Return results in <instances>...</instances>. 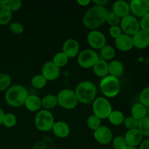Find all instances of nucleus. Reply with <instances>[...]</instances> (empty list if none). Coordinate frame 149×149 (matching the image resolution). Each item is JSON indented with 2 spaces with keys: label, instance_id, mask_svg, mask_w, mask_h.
Wrapping results in <instances>:
<instances>
[{
  "label": "nucleus",
  "instance_id": "obj_31",
  "mask_svg": "<svg viewBox=\"0 0 149 149\" xmlns=\"http://www.w3.org/2000/svg\"><path fill=\"white\" fill-rule=\"evenodd\" d=\"M87 125L91 130L95 131L101 126V119L95 114H92L87 118Z\"/></svg>",
  "mask_w": 149,
  "mask_h": 149
},
{
  "label": "nucleus",
  "instance_id": "obj_14",
  "mask_svg": "<svg viewBox=\"0 0 149 149\" xmlns=\"http://www.w3.org/2000/svg\"><path fill=\"white\" fill-rule=\"evenodd\" d=\"M63 52L68 58H75L79 52V44L74 39H67L63 45Z\"/></svg>",
  "mask_w": 149,
  "mask_h": 149
},
{
  "label": "nucleus",
  "instance_id": "obj_35",
  "mask_svg": "<svg viewBox=\"0 0 149 149\" xmlns=\"http://www.w3.org/2000/svg\"><path fill=\"white\" fill-rule=\"evenodd\" d=\"M140 103L145 107H149V87H146L142 90L139 95Z\"/></svg>",
  "mask_w": 149,
  "mask_h": 149
},
{
  "label": "nucleus",
  "instance_id": "obj_9",
  "mask_svg": "<svg viewBox=\"0 0 149 149\" xmlns=\"http://www.w3.org/2000/svg\"><path fill=\"white\" fill-rule=\"evenodd\" d=\"M120 27L123 33L132 36L141 30L140 21L132 15H129L121 19Z\"/></svg>",
  "mask_w": 149,
  "mask_h": 149
},
{
  "label": "nucleus",
  "instance_id": "obj_15",
  "mask_svg": "<svg viewBox=\"0 0 149 149\" xmlns=\"http://www.w3.org/2000/svg\"><path fill=\"white\" fill-rule=\"evenodd\" d=\"M132 37L134 47L139 49H144L149 47V33L141 29Z\"/></svg>",
  "mask_w": 149,
  "mask_h": 149
},
{
  "label": "nucleus",
  "instance_id": "obj_37",
  "mask_svg": "<svg viewBox=\"0 0 149 149\" xmlns=\"http://www.w3.org/2000/svg\"><path fill=\"white\" fill-rule=\"evenodd\" d=\"M112 145L115 149H124L127 146L123 136H116L113 138Z\"/></svg>",
  "mask_w": 149,
  "mask_h": 149
},
{
  "label": "nucleus",
  "instance_id": "obj_3",
  "mask_svg": "<svg viewBox=\"0 0 149 149\" xmlns=\"http://www.w3.org/2000/svg\"><path fill=\"white\" fill-rule=\"evenodd\" d=\"M78 101L82 104H89L96 98L97 88L90 81H81L77 84L75 90Z\"/></svg>",
  "mask_w": 149,
  "mask_h": 149
},
{
  "label": "nucleus",
  "instance_id": "obj_6",
  "mask_svg": "<svg viewBox=\"0 0 149 149\" xmlns=\"http://www.w3.org/2000/svg\"><path fill=\"white\" fill-rule=\"evenodd\" d=\"M57 98L58 106L68 110L74 109L79 103L75 92L70 89L61 90L57 95Z\"/></svg>",
  "mask_w": 149,
  "mask_h": 149
},
{
  "label": "nucleus",
  "instance_id": "obj_4",
  "mask_svg": "<svg viewBox=\"0 0 149 149\" xmlns=\"http://www.w3.org/2000/svg\"><path fill=\"white\" fill-rule=\"evenodd\" d=\"M100 88L102 93L106 97L113 98L119 95L121 90V84L119 79L111 75L101 79L100 82Z\"/></svg>",
  "mask_w": 149,
  "mask_h": 149
},
{
  "label": "nucleus",
  "instance_id": "obj_24",
  "mask_svg": "<svg viewBox=\"0 0 149 149\" xmlns=\"http://www.w3.org/2000/svg\"><path fill=\"white\" fill-rule=\"evenodd\" d=\"M13 16V12L8 5H0V25L5 26L10 22Z\"/></svg>",
  "mask_w": 149,
  "mask_h": 149
},
{
  "label": "nucleus",
  "instance_id": "obj_38",
  "mask_svg": "<svg viewBox=\"0 0 149 149\" xmlns=\"http://www.w3.org/2000/svg\"><path fill=\"white\" fill-rule=\"evenodd\" d=\"M10 30L12 33L15 34H21L24 31V28L21 23L18 22H14L10 24Z\"/></svg>",
  "mask_w": 149,
  "mask_h": 149
},
{
  "label": "nucleus",
  "instance_id": "obj_26",
  "mask_svg": "<svg viewBox=\"0 0 149 149\" xmlns=\"http://www.w3.org/2000/svg\"><path fill=\"white\" fill-rule=\"evenodd\" d=\"M108 119L111 124L115 126H119L124 123L125 117L124 113L121 111L115 110L112 111Z\"/></svg>",
  "mask_w": 149,
  "mask_h": 149
},
{
  "label": "nucleus",
  "instance_id": "obj_41",
  "mask_svg": "<svg viewBox=\"0 0 149 149\" xmlns=\"http://www.w3.org/2000/svg\"><path fill=\"white\" fill-rule=\"evenodd\" d=\"M22 1L20 0H9L7 4L12 12H16L22 7Z\"/></svg>",
  "mask_w": 149,
  "mask_h": 149
},
{
  "label": "nucleus",
  "instance_id": "obj_7",
  "mask_svg": "<svg viewBox=\"0 0 149 149\" xmlns=\"http://www.w3.org/2000/svg\"><path fill=\"white\" fill-rule=\"evenodd\" d=\"M93 114L100 119H108L113 111L111 104L107 98L104 97H96L93 102Z\"/></svg>",
  "mask_w": 149,
  "mask_h": 149
},
{
  "label": "nucleus",
  "instance_id": "obj_22",
  "mask_svg": "<svg viewBox=\"0 0 149 149\" xmlns=\"http://www.w3.org/2000/svg\"><path fill=\"white\" fill-rule=\"evenodd\" d=\"M93 68L95 75L97 77L102 79L109 74V63L103 59H99Z\"/></svg>",
  "mask_w": 149,
  "mask_h": 149
},
{
  "label": "nucleus",
  "instance_id": "obj_36",
  "mask_svg": "<svg viewBox=\"0 0 149 149\" xmlns=\"http://www.w3.org/2000/svg\"><path fill=\"white\" fill-rule=\"evenodd\" d=\"M123 124L124 125H125V127H126L128 130L138 129V120H137V119H135V118H133L131 116H127V117L125 119Z\"/></svg>",
  "mask_w": 149,
  "mask_h": 149
},
{
  "label": "nucleus",
  "instance_id": "obj_29",
  "mask_svg": "<svg viewBox=\"0 0 149 149\" xmlns=\"http://www.w3.org/2000/svg\"><path fill=\"white\" fill-rule=\"evenodd\" d=\"M68 61V58L63 52H59L55 54L53 57L52 62L58 68L64 67L67 65Z\"/></svg>",
  "mask_w": 149,
  "mask_h": 149
},
{
  "label": "nucleus",
  "instance_id": "obj_25",
  "mask_svg": "<svg viewBox=\"0 0 149 149\" xmlns=\"http://www.w3.org/2000/svg\"><path fill=\"white\" fill-rule=\"evenodd\" d=\"M41 100L42 106L45 110L49 111L58 106V98L55 95H47L43 98L41 99Z\"/></svg>",
  "mask_w": 149,
  "mask_h": 149
},
{
  "label": "nucleus",
  "instance_id": "obj_48",
  "mask_svg": "<svg viewBox=\"0 0 149 149\" xmlns=\"http://www.w3.org/2000/svg\"><path fill=\"white\" fill-rule=\"evenodd\" d=\"M146 117L149 118V107L146 108Z\"/></svg>",
  "mask_w": 149,
  "mask_h": 149
},
{
  "label": "nucleus",
  "instance_id": "obj_33",
  "mask_svg": "<svg viewBox=\"0 0 149 149\" xmlns=\"http://www.w3.org/2000/svg\"><path fill=\"white\" fill-rule=\"evenodd\" d=\"M17 124V118L15 114L12 113H5L3 119L2 125L7 128H12Z\"/></svg>",
  "mask_w": 149,
  "mask_h": 149
},
{
  "label": "nucleus",
  "instance_id": "obj_2",
  "mask_svg": "<svg viewBox=\"0 0 149 149\" xmlns=\"http://www.w3.org/2000/svg\"><path fill=\"white\" fill-rule=\"evenodd\" d=\"M28 96L29 93L26 87L20 84H15L6 90L4 99L10 106L19 108L24 106Z\"/></svg>",
  "mask_w": 149,
  "mask_h": 149
},
{
  "label": "nucleus",
  "instance_id": "obj_45",
  "mask_svg": "<svg viewBox=\"0 0 149 149\" xmlns=\"http://www.w3.org/2000/svg\"><path fill=\"white\" fill-rule=\"evenodd\" d=\"M5 113H4V111L0 108V125H2L3 122V119H4V116Z\"/></svg>",
  "mask_w": 149,
  "mask_h": 149
},
{
  "label": "nucleus",
  "instance_id": "obj_10",
  "mask_svg": "<svg viewBox=\"0 0 149 149\" xmlns=\"http://www.w3.org/2000/svg\"><path fill=\"white\" fill-rule=\"evenodd\" d=\"M129 4L132 15L137 18H141L149 13V0H132Z\"/></svg>",
  "mask_w": 149,
  "mask_h": 149
},
{
  "label": "nucleus",
  "instance_id": "obj_1",
  "mask_svg": "<svg viewBox=\"0 0 149 149\" xmlns=\"http://www.w3.org/2000/svg\"><path fill=\"white\" fill-rule=\"evenodd\" d=\"M109 11L106 7L95 5L89 9L82 18V23L88 29L95 30L106 23Z\"/></svg>",
  "mask_w": 149,
  "mask_h": 149
},
{
  "label": "nucleus",
  "instance_id": "obj_28",
  "mask_svg": "<svg viewBox=\"0 0 149 149\" xmlns=\"http://www.w3.org/2000/svg\"><path fill=\"white\" fill-rule=\"evenodd\" d=\"M47 80L42 74H36L31 80V86L36 90L43 89L47 85Z\"/></svg>",
  "mask_w": 149,
  "mask_h": 149
},
{
  "label": "nucleus",
  "instance_id": "obj_47",
  "mask_svg": "<svg viewBox=\"0 0 149 149\" xmlns=\"http://www.w3.org/2000/svg\"><path fill=\"white\" fill-rule=\"evenodd\" d=\"M124 149H138L137 147H132V146H127Z\"/></svg>",
  "mask_w": 149,
  "mask_h": 149
},
{
  "label": "nucleus",
  "instance_id": "obj_27",
  "mask_svg": "<svg viewBox=\"0 0 149 149\" xmlns=\"http://www.w3.org/2000/svg\"><path fill=\"white\" fill-rule=\"evenodd\" d=\"M100 53L104 61H113L116 55V51L112 46L106 45L100 49Z\"/></svg>",
  "mask_w": 149,
  "mask_h": 149
},
{
  "label": "nucleus",
  "instance_id": "obj_42",
  "mask_svg": "<svg viewBox=\"0 0 149 149\" xmlns=\"http://www.w3.org/2000/svg\"><path fill=\"white\" fill-rule=\"evenodd\" d=\"M92 2H93V4H95V5L106 7V5L109 2V0H93V1H92Z\"/></svg>",
  "mask_w": 149,
  "mask_h": 149
},
{
  "label": "nucleus",
  "instance_id": "obj_46",
  "mask_svg": "<svg viewBox=\"0 0 149 149\" xmlns=\"http://www.w3.org/2000/svg\"><path fill=\"white\" fill-rule=\"evenodd\" d=\"M8 2L9 0H0V5H6Z\"/></svg>",
  "mask_w": 149,
  "mask_h": 149
},
{
  "label": "nucleus",
  "instance_id": "obj_43",
  "mask_svg": "<svg viewBox=\"0 0 149 149\" xmlns=\"http://www.w3.org/2000/svg\"><path fill=\"white\" fill-rule=\"evenodd\" d=\"M139 149H149V139L143 140L139 145Z\"/></svg>",
  "mask_w": 149,
  "mask_h": 149
},
{
  "label": "nucleus",
  "instance_id": "obj_11",
  "mask_svg": "<svg viewBox=\"0 0 149 149\" xmlns=\"http://www.w3.org/2000/svg\"><path fill=\"white\" fill-rule=\"evenodd\" d=\"M87 42L92 48L100 49L106 45V38L104 33L97 30H92L87 35Z\"/></svg>",
  "mask_w": 149,
  "mask_h": 149
},
{
  "label": "nucleus",
  "instance_id": "obj_8",
  "mask_svg": "<svg viewBox=\"0 0 149 149\" xmlns=\"http://www.w3.org/2000/svg\"><path fill=\"white\" fill-rule=\"evenodd\" d=\"M99 60L97 52L93 49H87L80 52L77 58L79 65L83 68H93Z\"/></svg>",
  "mask_w": 149,
  "mask_h": 149
},
{
  "label": "nucleus",
  "instance_id": "obj_17",
  "mask_svg": "<svg viewBox=\"0 0 149 149\" xmlns=\"http://www.w3.org/2000/svg\"><path fill=\"white\" fill-rule=\"evenodd\" d=\"M127 145L129 146L137 147L143 140V136L138 129L127 130L124 136Z\"/></svg>",
  "mask_w": 149,
  "mask_h": 149
},
{
  "label": "nucleus",
  "instance_id": "obj_19",
  "mask_svg": "<svg viewBox=\"0 0 149 149\" xmlns=\"http://www.w3.org/2000/svg\"><path fill=\"white\" fill-rule=\"evenodd\" d=\"M54 135L59 138H65L70 134V127L66 122L59 121L55 122L52 129Z\"/></svg>",
  "mask_w": 149,
  "mask_h": 149
},
{
  "label": "nucleus",
  "instance_id": "obj_16",
  "mask_svg": "<svg viewBox=\"0 0 149 149\" xmlns=\"http://www.w3.org/2000/svg\"><path fill=\"white\" fill-rule=\"evenodd\" d=\"M115 46L122 52H128L134 47L132 37L125 33H122L115 39Z\"/></svg>",
  "mask_w": 149,
  "mask_h": 149
},
{
  "label": "nucleus",
  "instance_id": "obj_23",
  "mask_svg": "<svg viewBox=\"0 0 149 149\" xmlns=\"http://www.w3.org/2000/svg\"><path fill=\"white\" fill-rule=\"evenodd\" d=\"M131 116L138 121L143 119L146 116V107H145L141 103L134 104L131 108Z\"/></svg>",
  "mask_w": 149,
  "mask_h": 149
},
{
  "label": "nucleus",
  "instance_id": "obj_20",
  "mask_svg": "<svg viewBox=\"0 0 149 149\" xmlns=\"http://www.w3.org/2000/svg\"><path fill=\"white\" fill-rule=\"evenodd\" d=\"M125 72V66L121 61L117 60H113L109 63V75L119 79L122 77Z\"/></svg>",
  "mask_w": 149,
  "mask_h": 149
},
{
  "label": "nucleus",
  "instance_id": "obj_39",
  "mask_svg": "<svg viewBox=\"0 0 149 149\" xmlns=\"http://www.w3.org/2000/svg\"><path fill=\"white\" fill-rule=\"evenodd\" d=\"M140 27H141V30L149 33V13L141 18Z\"/></svg>",
  "mask_w": 149,
  "mask_h": 149
},
{
  "label": "nucleus",
  "instance_id": "obj_18",
  "mask_svg": "<svg viewBox=\"0 0 149 149\" xmlns=\"http://www.w3.org/2000/svg\"><path fill=\"white\" fill-rule=\"evenodd\" d=\"M113 13L121 18L129 15L130 13L129 3L124 0H117L113 4Z\"/></svg>",
  "mask_w": 149,
  "mask_h": 149
},
{
  "label": "nucleus",
  "instance_id": "obj_49",
  "mask_svg": "<svg viewBox=\"0 0 149 149\" xmlns=\"http://www.w3.org/2000/svg\"><path fill=\"white\" fill-rule=\"evenodd\" d=\"M148 62H149V57H148Z\"/></svg>",
  "mask_w": 149,
  "mask_h": 149
},
{
  "label": "nucleus",
  "instance_id": "obj_44",
  "mask_svg": "<svg viewBox=\"0 0 149 149\" xmlns=\"http://www.w3.org/2000/svg\"><path fill=\"white\" fill-rule=\"evenodd\" d=\"M90 2H91L90 0H77V3H78L79 5L83 6V7L87 6Z\"/></svg>",
  "mask_w": 149,
  "mask_h": 149
},
{
  "label": "nucleus",
  "instance_id": "obj_21",
  "mask_svg": "<svg viewBox=\"0 0 149 149\" xmlns=\"http://www.w3.org/2000/svg\"><path fill=\"white\" fill-rule=\"evenodd\" d=\"M24 106L29 111H39V110L42 107V100L39 96L35 95H31L28 96Z\"/></svg>",
  "mask_w": 149,
  "mask_h": 149
},
{
  "label": "nucleus",
  "instance_id": "obj_5",
  "mask_svg": "<svg viewBox=\"0 0 149 149\" xmlns=\"http://www.w3.org/2000/svg\"><path fill=\"white\" fill-rule=\"evenodd\" d=\"M53 114L50 111L41 110L37 112L34 118V124L36 129L41 132H48L52 130L55 124Z\"/></svg>",
  "mask_w": 149,
  "mask_h": 149
},
{
  "label": "nucleus",
  "instance_id": "obj_34",
  "mask_svg": "<svg viewBox=\"0 0 149 149\" xmlns=\"http://www.w3.org/2000/svg\"><path fill=\"white\" fill-rule=\"evenodd\" d=\"M121 19L122 18L120 17H119L113 12H110V13L109 12V14L106 17V23H107L111 26H119V24H120Z\"/></svg>",
  "mask_w": 149,
  "mask_h": 149
},
{
  "label": "nucleus",
  "instance_id": "obj_12",
  "mask_svg": "<svg viewBox=\"0 0 149 149\" xmlns=\"http://www.w3.org/2000/svg\"><path fill=\"white\" fill-rule=\"evenodd\" d=\"M60 68L55 65L52 61L45 63L42 68V75L48 81H55L59 77Z\"/></svg>",
  "mask_w": 149,
  "mask_h": 149
},
{
  "label": "nucleus",
  "instance_id": "obj_32",
  "mask_svg": "<svg viewBox=\"0 0 149 149\" xmlns=\"http://www.w3.org/2000/svg\"><path fill=\"white\" fill-rule=\"evenodd\" d=\"M12 79L9 74L0 73V91L7 90L10 87Z\"/></svg>",
  "mask_w": 149,
  "mask_h": 149
},
{
  "label": "nucleus",
  "instance_id": "obj_40",
  "mask_svg": "<svg viewBox=\"0 0 149 149\" xmlns=\"http://www.w3.org/2000/svg\"><path fill=\"white\" fill-rule=\"evenodd\" d=\"M123 33L122 29L119 26H111L109 29V34L113 39H117L119 36Z\"/></svg>",
  "mask_w": 149,
  "mask_h": 149
},
{
  "label": "nucleus",
  "instance_id": "obj_30",
  "mask_svg": "<svg viewBox=\"0 0 149 149\" xmlns=\"http://www.w3.org/2000/svg\"><path fill=\"white\" fill-rule=\"evenodd\" d=\"M138 130L143 137H149V118L146 116L138 121Z\"/></svg>",
  "mask_w": 149,
  "mask_h": 149
},
{
  "label": "nucleus",
  "instance_id": "obj_13",
  "mask_svg": "<svg viewBox=\"0 0 149 149\" xmlns=\"http://www.w3.org/2000/svg\"><path fill=\"white\" fill-rule=\"evenodd\" d=\"M94 138L100 144L107 145L113 140V133L108 127L100 126L94 131Z\"/></svg>",
  "mask_w": 149,
  "mask_h": 149
}]
</instances>
